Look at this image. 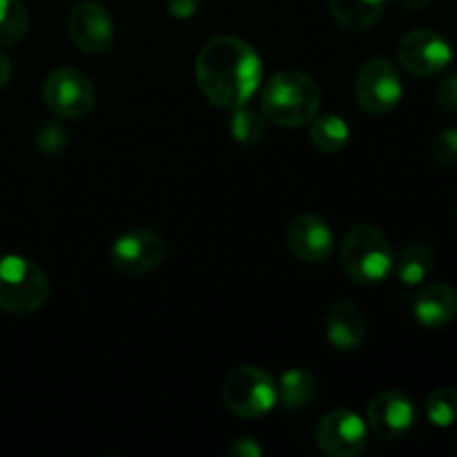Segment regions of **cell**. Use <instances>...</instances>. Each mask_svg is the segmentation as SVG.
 Returning <instances> with one entry per match:
<instances>
[{
    "label": "cell",
    "instance_id": "18",
    "mask_svg": "<svg viewBox=\"0 0 457 457\" xmlns=\"http://www.w3.org/2000/svg\"><path fill=\"white\" fill-rule=\"evenodd\" d=\"M308 125H311L312 145L324 152V154H337L351 141V128H348L342 116L317 114Z\"/></svg>",
    "mask_w": 457,
    "mask_h": 457
},
{
    "label": "cell",
    "instance_id": "12",
    "mask_svg": "<svg viewBox=\"0 0 457 457\" xmlns=\"http://www.w3.org/2000/svg\"><path fill=\"white\" fill-rule=\"evenodd\" d=\"M369 427L351 411H333L317 427V446L328 457H355L364 451Z\"/></svg>",
    "mask_w": 457,
    "mask_h": 457
},
{
    "label": "cell",
    "instance_id": "23",
    "mask_svg": "<svg viewBox=\"0 0 457 457\" xmlns=\"http://www.w3.org/2000/svg\"><path fill=\"white\" fill-rule=\"evenodd\" d=\"M431 156L440 165L457 163V128H445L431 138Z\"/></svg>",
    "mask_w": 457,
    "mask_h": 457
},
{
    "label": "cell",
    "instance_id": "8",
    "mask_svg": "<svg viewBox=\"0 0 457 457\" xmlns=\"http://www.w3.org/2000/svg\"><path fill=\"white\" fill-rule=\"evenodd\" d=\"M168 244L163 237L147 228L129 230L114 241L110 250V262L120 275H147L163 263Z\"/></svg>",
    "mask_w": 457,
    "mask_h": 457
},
{
    "label": "cell",
    "instance_id": "13",
    "mask_svg": "<svg viewBox=\"0 0 457 457\" xmlns=\"http://www.w3.org/2000/svg\"><path fill=\"white\" fill-rule=\"evenodd\" d=\"M286 244L290 253L306 263L328 262L335 248V237L328 223L317 214H297L286 226Z\"/></svg>",
    "mask_w": 457,
    "mask_h": 457
},
{
    "label": "cell",
    "instance_id": "26",
    "mask_svg": "<svg viewBox=\"0 0 457 457\" xmlns=\"http://www.w3.org/2000/svg\"><path fill=\"white\" fill-rule=\"evenodd\" d=\"M262 453V446H259L253 437H237V440L226 449V455L230 457H259Z\"/></svg>",
    "mask_w": 457,
    "mask_h": 457
},
{
    "label": "cell",
    "instance_id": "27",
    "mask_svg": "<svg viewBox=\"0 0 457 457\" xmlns=\"http://www.w3.org/2000/svg\"><path fill=\"white\" fill-rule=\"evenodd\" d=\"M168 9L174 18H192L199 12V0H168Z\"/></svg>",
    "mask_w": 457,
    "mask_h": 457
},
{
    "label": "cell",
    "instance_id": "14",
    "mask_svg": "<svg viewBox=\"0 0 457 457\" xmlns=\"http://www.w3.org/2000/svg\"><path fill=\"white\" fill-rule=\"evenodd\" d=\"M326 337L330 346L342 353L360 348L366 337V317L361 308L348 299L335 303L326 317Z\"/></svg>",
    "mask_w": 457,
    "mask_h": 457
},
{
    "label": "cell",
    "instance_id": "4",
    "mask_svg": "<svg viewBox=\"0 0 457 457\" xmlns=\"http://www.w3.org/2000/svg\"><path fill=\"white\" fill-rule=\"evenodd\" d=\"M49 293L52 286L38 263L18 254L0 257V311L29 315L45 306Z\"/></svg>",
    "mask_w": 457,
    "mask_h": 457
},
{
    "label": "cell",
    "instance_id": "25",
    "mask_svg": "<svg viewBox=\"0 0 457 457\" xmlns=\"http://www.w3.org/2000/svg\"><path fill=\"white\" fill-rule=\"evenodd\" d=\"M437 105L446 114H457V74L446 76L437 87Z\"/></svg>",
    "mask_w": 457,
    "mask_h": 457
},
{
    "label": "cell",
    "instance_id": "15",
    "mask_svg": "<svg viewBox=\"0 0 457 457\" xmlns=\"http://www.w3.org/2000/svg\"><path fill=\"white\" fill-rule=\"evenodd\" d=\"M413 315L427 328H442L457 317V290L445 281L427 284L413 299Z\"/></svg>",
    "mask_w": 457,
    "mask_h": 457
},
{
    "label": "cell",
    "instance_id": "17",
    "mask_svg": "<svg viewBox=\"0 0 457 457\" xmlns=\"http://www.w3.org/2000/svg\"><path fill=\"white\" fill-rule=\"evenodd\" d=\"M395 263L397 279L406 286H420L431 277L436 268V253L427 244H411L402 250Z\"/></svg>",
    "mask_w": 457,
    "mask_h": 457
},
{
    "label": "cell",
    "instance_id": "30",
    "mask_svg": "<svg viewBox=\"0 0 457 457\" xmlns=\"http://www.w3.org/2000/svg\"><path fill=\"white\" fill-rule=\"evenodd\" d=\"M455 219H457V210H455Z\"/></svg>",
    "mask_w": 457,
    "mask_h": 457
},
{
    "label": "cell",
    "instance_id": "2",
    "mask_svg": "<svg viewBox=\"0 0 457 457\" xmlns=\"http://www.w3.org/2000/svg\"><path fill=\"white\" fill-rule=\"evenodd\" d=\"M320 85L308 74L286 70L272 76L262 92L263 116L281 128H302L320 114Z\"/></svg>",
    "mask_w": 457,
    "mask_h": 457
},
{
    "label": "cell",
    "instance_id": "5",
    "mask_svg": "<svg viewBox=\"0 0 457 457\" xmlns=\"http://www.w3.org/2000/svg\"><path fill=\"white\" fill-rule=\"evenodd\" d=\"M279 402L275 378L259 366H241L228 375L223 384V404L244 420H259L270 413Z\"/></svg>",
    "mask_w": 457,
    "mask_h": 457
},
{
    "label": "cell",
    "instance_id": "28",
    "mask_svg": "<svg viewBox=\"0 0 457 457\" xmlns=\"http://www.w3.org/2000/svg\"><path fill=\"white\" fill-rule=\"evenodd\" d=\"M12 80V61L4 52H0V89L7 87V83Z\"/></svg>",
    "mask_w": 457,
    "mask_h": 457
},
{
    "label": "cell",
    "instance_id": "24",
    "mask_svg": "<svg viewBox=\"0 0 457 457\" xmlns=\"http://www.w3.org/2000/svg\"><path fill=\"white\" fill-rule=\"evenodd\" d=\"M67 134L58 123H43L36 132V145L43 154L56 156L67 147Z\"/></svg>",
    "mask_w": 457,
    "mask_h": 457
},
{
    "label": "cell",
    "instance_id": "1",
    "mask_svg": "<svg viewBox=\"0 0 457 457\" xmlns=\"http://www.w3.org/2000/svg\"><path fill=\"white\" fill-rule=\"evenodd\" d=\"M262 58L237 36H217L196 56V83L212 105L235 110L262 87Z\"/></svg>",
    "mask_w": 457,
    "mask_h": 457
},
{
    "label": "cell",
    "instance_id": "10",
    "mask_svg": "<svg viewBox=\"0 0 457 457\" xmlns=\"http://www.w3.org/2000/svg\"><path fill=\"white\" fill-rule=\"evenodd\" d=\"M67 31L85 54H103L114 47V21L103 4L94 0L79 3L67 18Z\"/></svg>",
    "mask_w": 457,
    "mask_h": 457
},
{
    "label": "cell",
    "instance_id": "9",
    "mask_svg": "<svg viewBox=\"0 0 457 457\" xmlns=\"http://www.w3.org/2000/svg\"><path fill=\"white\" fill-rule=\"evenodd\" d=\"M453 58L451 45L433 29H413L397 43V61L409 74L428 79L440 74Z\"/></svg>",
    "mask_w": 457,
    "mask_h": 457
},
{
    "label": "cell",
    "instance_id": "29",
    "mask_svg": "<svg viewBox=\"0 0 457 457\" xmlns=\"http://www.w3.org/2000/svg\"><path fill=\"white\" fill-rule=\"evenodd\" d=\"M395 3L400 4V7H404L406 12H422V9H427L433 0H395Z\"/></svg>",
    "mask_w": 457,
    "mask_h": 457
},
{
    "label": "cell",
    "instance_id": "11",
    "mask_svg": "<svg viewBox=\"0 0 457 457\" xmlns=\"http://www.w3.org/2000/svg\"><path fill=\"white\" fill-rule=\"evenodd\" d=\"M415 404L406 393L384 391L369 402L366 409V427L379 440H400L413 428Z\"/></svg>",
    "mask_w": 457,
    "mask_h": 457
},
{
    "label": "cell",
    "instance_id": "16",
    "mask_svg": "<svg viewBox=\"0 0 457 457\" xmlns=\"http://www.w3.org/2000/svg\"><path fill=\"white\" fill-rule=\"evenodd\" d=\"M339 27L346 31H366L382 18L386 0H328Z\"/></svg>",
    "mask_w": 457,
    "mask_h": 457
},
{
    "label": "cell",
    "instance_id": "21",
    "mask_svg": "<svg viewBox=\"0 0 457 457\" xmlns=\"http://www.w3.org/2000/svg\"><path fill=\"white\" fill-rule=\"evenodd\" d=\"M230 119V134L241 145H257L266 137V120L257 112L248 110L245 105L235 107Z\"/></svg>",
    "mask_w": 457,
    "mask_h": 457
},
{
    "label": "cell",
    "instance_id": "6",
    "mask_svg": "<svg viewBox=\"0 0 457 457\" xmlns=\"http://www.w3.org/2000/svg\"><path fill=\"white\" fill-rule=\"evenodd\" d=\"M43 101L56 119L79 120L92 112L96 89L85 71L74 67H58L45 79Z\"/></svg>",
    "mask_w": 457,
    "mask_h": 457
},
{
    "label": "cell",
    "instance_id": "22",
    "mask_svg": "<svg viewBox=\"0 0 457 457\" xmlns=\"http://www.w3.org/2000/svg\"><path fill=\"white\" fill-rule=\"evenodd\" d=\"M427 415L436 427L446 428L457 422V391L442 386L433 391L427 400Z\"/></svg>",
    "mask_w": 457,
    "mask_h": 457
},
{
    "label": "cell",
    "instance_id": "20",
    "mask_svg": "<svg viewBox=\"0 0 457 457\" xmlns=\"http://www.w3.org/2000/svg\"><path fill=\"white\" fill-rule=\"evenodd\" d=\"M29 29V13L21 0H0V47L16 45Z\"/></svg>",
    "mask_w": 457,
    "mask_h": 457
},
{
    "label": "cell",
    "instance_id": "7",
    "mask_svg": "<svg viewBox=\"0 0 457 457\" xmlns=\"http://www.w3.org/2000/svg\"><path fill=\"white\" fill-rule=\"evenodd\" d=\"M404 96L400 71L388 58L373 56L364 61L355 79V98L369 114H388Z\"/></svg>",
    "mask_w": 457,
    "mask_h": 457
},
{
    "label": "cell",
    "instance_id": "19",
    "mask_svg": "<svg viewBox=\"0 0 457 457\" xmlns=\"http://www.w3.org/2000/svg\"><path fill=\"white\" fill-rule=\"evenodd\" d=\"M277 386H279V402L288 411H299L308 406L317 393L315 378L306 369L286 370Z\"/></svg>",
    "mask_w": 457,
    "mask_h": 457
},
{
    "label": "cell",
    "instance_id": "3",
    "mask_svg": "<svg viewBox=\"0 0 457 457\" xmlns=\"http://www.w3.org/2000/svg\"><path fill=\"white\" fill-rule=\"evenodd\" d=\"M339 266L355 284H379L393 268V250L386 235L370 223H360L344 237Z\"/></svg>",
    "mask_w": 457,
    "mask_h": 457
}]
</instances>
